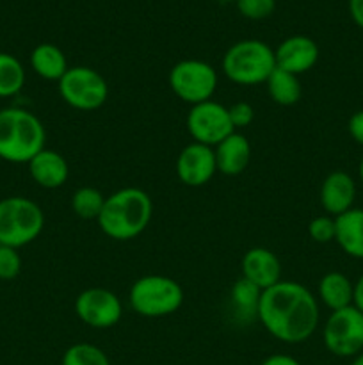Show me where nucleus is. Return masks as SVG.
<instances>
[{
  "instance_id": "obj_22",
  "label": "nucleus",
  "mask_w": 363,
  "mask_h": 365,
  "mask_svg": "<svg viewBox=\"0 0 363 365\" xmlns=\"http://www.w3.org/2000/svg\"><path fill=\"white\" fill-rule=\"evenodd\" d=\"M25 86V68L20 59L0 52V98H13Z\"/></svg>"
},
{
  "instance_id": "obj_12",
  "label": "nucleus",
  "mask_w": 363,
  "mask_h": 365,
  "mask_svg": "<svg viewBox=\"0 0 363 365\" xmlns=\"http://www.w3.org/2000/svg\"><path fill=\"white\" fill-rule=\"evenodd\" d=\"M177 177L187 187H203L217 173L216 153L212 146L191 143L177 157Z\"/></svg>"
},
{
  "instance_id": "obj_17",
  "label": "nucleus",
  "mask_w": 363,
  "mask_h": 365,
  "mask_svg": "<svg viewBox=\"0 0 363 365\" xmlns=\"http://www.w3.org/2000/svg\"><path fill=\"white\" fill-rule=\"evenodd\" d=\"M217 171L226 177H237L251 163V143L241 132H233L214 148Z\"/></svg>"
},
{
  "instance_id": "obj_35",
  "label": "nucleus",
  "mask_w": 363,
  "mask_h": 365,
  "mask_svg": "<svg viewBox=\"0 0 363 365\" xmlns=\"http://www.w3.org/2000/svg\"><path fill=\"white\" fill-rule=\"evenodd\" d=\"M358 173H359V180L363 182V157L362 160H359V166H358Z\"/></svg>"
},
{
  "instance_id": "obj_34",
  "label": "nucleus",
  "mask_w": 363,
  "mask_h": 365,
  "mask_svg": "<svg viewBox=\"0 0 363 365\" xmlns=\"http://www.w3.org/2000/svg\"><path fill=\"white\" fill-rule=\"evenodd\" d=\"M351 365H363V351L358 353V355L354 356V360H352Z\"/></svg>"
},
{
  "instance_id": "obj_36",
  "label": "nucleus",
  "mask_w": 363,
  "mask_h": 365,
  "mask_svg": "<svg viewBox=\"0 0 363 365\" xmlns=\"http://www.w3.org/2000/svg\"><path fill=\"white\" fill-rule=\"evenodd\" d=\"M219 2H237V0H219Z\"/></svg>"
},
{
  "instance_id": "obj_33",
  "label": "nucleus",
  "mask_w": 363,
  "mask_h": 365,
  "mask_svg": "<svg viewBox=\"0 0 363 365\" xmlns=\"http://www.w3.org/2000/svg\"><path fill=\"white\" fill-rule=\"evenodd\" d=\"M352 307L363 314V274L354 282V298H352Z\"/></svg>"
},
{
  "instance_id": "obj_14",
  "label": "nucleus",
  "mask_w": 363,
  "mask_h": 365,
  "mask_svg": "<svg viewBox=\"0 0 363 365\" xmlns=\"http://www.w3.org/2000/svg\"><path fill=\"white\" fill-rule=\"evenodd\" d=\"M320 205L326 210L327 216H340L354 207L356 200V182L345 171H331L320 185Z\"/></svg>"
},
{
  "instance_id": "obj_13",
  "label": "nucleus",
  "mask_w": 363,
  "mask_h": 365,
  "mask_svg": "<svg viewBox=\"0 0 363 365\" xmlns=\"http://www.w3.org/2000/svg\"><path fill=\"white\" fill-rule=\"evenodd\" d=\"M274 57H276V68L299 77L317 64L319 46L308 36H290L278 45V48L274 50Z\"/></svg>"
},
{
  "instance_id": "obj_3",
  "label": "nucleus",
  "mask_w": 363,
  "mask_h": 365,
  "mask_svg": "<svg viewBox=\"0 0 363 365\" xmlns=\"http://www.w3.org/2000/svg\"><path fill=\"white\" fill-rule=\"evenodd\" d=\"M46 143L43 121L23 107L0 109V159L11 164H27Z\"/></svg>"
},
{
  "instance_id": "obj_2",
  "label": "nucleus",
  "mask_w": 363,
  "mask_h": 365,
  "mask_svg": "<svg viewBox=\"0 0 363 365\" xmlns=\"http://www.w3.org/2000/svg\"><path fill=\"white\" fill-rule=\"evenodd\" d=\"M153 216V202L139 187H123L105 198L98 221L107 237L130 241L148 228Z\"/></svg>"
},
{
  "instance_id": "obj_19",
  "label": "nucleus",
  "mask_w": 363,
  "mask_h": 365,
  "mask_svg": "<svg viewBox=\"0 0 363 365\" xmlns=\"http://www.w3.org/2000/svg\"><path fill=\"white\" fill-rule=\"evenodd\" d=\"M317 296H319L317 299L324 307H327L331 312H337V310L347 309V307L352 305L354 284L344 273L330 271V273H326L320 278L319 287H317Z\"/></svg>"
},
{
  "instance_id": "obj_8",
  "label": "nucleus",
  "mask_w": 363,
  "mask_h": 365,
  "mask_svg": "<svg viewBox=\"0 0 363 365\" xmlns=\"http://www.w3.org/2000/svg\"><path fill=\"white\" fill-rule=\"evenodd\" d=\"M171 91L185 103H203L212 100L217 89V71L199 59H184L174 64L167 77Z\"/></svg>"
},
{
  "instance_id": "obj_32",
  "label": "nucleus",
  "mask_w": 363,
  "mask_h": 365,
  "mask_svg": "<svg viewBox=\"0 0 363 365\" xmlns=\"http://www.w3.org/2000/svg\"><path fill=\"white\" fill-rule=\"evenodd\" d=\"M262 365H301L294 356L281 355V353H276V355H270L263 360Z\"/></svg>"
},
{
  "instance_id": "obj_27",
  "label": "nucleus",
  "mask_w": 363,
  "mask_h": 365,
  "mask_svg": "<svg viewBox=\"0 0 363 365\" xmlns=\"http://www.w3.org/2000/svg\"><path fill=\"white\" fill-rule=\"evenodd\" d=\"M308 234L319 245H327V242L335 241V234H337V225H335L333 216H317L308 223Z\"/></svg>"
},
{
  "instance_id": "obj_28",
  "label": "nucleus",
  "mask_w": 363,
  "mask_h": 365,
  "mask_svg": "<svg viewBox=\"0 0 363 365\" xmlns=\"http://www.w3.org/2000/svg\"><path fill=\"white\" fill-rule=\"evenodd\" d=\"M21 271V257L16 248L0 246V280H14Z\"/></svg>"
},
{
  "instance_id": "obj_7",
  "label": "nucleus",
  "mask_w": 363,
  "mask_h": 365,
  "mask_svg": "<svg viewBox=\"0 0 363 365\" xmlns=\"http://www.w3.org/2000/svg\"><path fill=\"white\" fill-rule=\"evenodd\" d=\"M57 88L64 103L85 113L100 109L109 98L107 81L89 66H70Z\"/></svg>"
},
{
  "instance_id": "obj_10",
  "label": "nucleus",
  "mask_w": 363,
  "mask_h": 365,
  "mask_svg": "<svg viewBox=\"0 0 363 365\" xmlns=\"http://www.w3.org/2000/svg\"><path fill=\"white\" fill-rule=\"evenodd\" d=\"M187 130L194 143H201L212 148L237 132L231 125L228 107L214 100L191 106L187 114Z\"/></svg>"
},
{
  "instance_id": "obj_20",
  "label": "nucleus",
  "mask_w": 363,
  "mask_h": 365,
  "mask_svg": "<svg viewBox=\"0 0 363 365\" xmlns=\"http://www.w3.org/2000/svg\"><path fill=\"white\" fill-rule=\"evenodd\" d=\"M28 61H31L32 71L45 81L59 82L70 68L64 52L53 43H39L31 52Z\"/></svg>"
},
{
  "instance_id": "obj_26",
  "label": "nucleus",
  "mask_w": 363,
  "mask_h": 365,
  "mask_svg": "<svg viewBox=\"0 0 363 365\" xmlns=\"http://www.w3.org/2000/svg\"><path fill=\"white\" fill-rule=\"evenodd\" d=\"M237 9L248 20H265L274 13L276 0H237Z\"/></svg>"
},
{
  "instance_id": "obj_6",
  "label": "nucleus",
  "mask_w": 363,
  "mask_h": 365,
  "mask_svg": "<svg viewBox=\"0 0 363 365\" xmlns=\"http://www.w3.org/2000/svg\"><path fill=\"white\" fill-rule=\"evenodd\" d=\"M128 302L135 314L148 319L167 317L184 303V289L177 280L164 274H146L132 284Z\"/></svg>"
},
{
  "instance_id": "obj_1",
  "label": "nucleus",
  "mask_w": 363,
  "mask_h": 365,
  "mask_svg": "<svg viewBox=\"0 0 363 365\" xmlns=\"http://www.w3.org/2000/svg\"><path fill=\"white\" fill-rule=\"evenodd\" d=\"M256 317L274 339L301 344L319 327V299L302 284L281 280L262 292Z\"/></svg>"
},
{
  "instance_id": "obj_9",
  "label": "nucleus",
  "mask_w": 363,
  "mask_h": 365,
  "mask_svg": "<svg viewBox=\"0 0 363 365\" xmlns=\"http://www.w3.org/2000/svg\"><path fill=\"white\" fill-rule=\"evenodd\" d=\"M327 351L340 359L356 356L363 351V314L356 307L331 312L322 330Z\"/></svg>"
},
{
  "instance_id": "obj_24",
  "label": "nucleus",
  "mask_w": 363,
  "mask_h": 365,
  "mask_svg": "<svg viewBox=\"0 0 363 365\" xmlns=\"http://www.w3.org/2000/svg\"><path fill=\"white\" fill-rule=\"evenodd\" d=\"M262 292V289H258L249 280L238 278L230 291L231 305H233V309L237 310V312H241L242 316H256Z\"/></svg>"
},
{
  "instance_id": "obj_16",
  "label": "nucleus",
  "mask_w": 363,
  "mask_h": 365,
  "mask_svg": "<svg viewBox=\"0 0 363 365\" xmlns=\"http://www.w3.org/2000/svg\"><path fill=\"white\" fill-rule=\"evenodd\" d=\"M28 175L36 185L43 189L63 187L70 177L68 160L56 150L43 148L38 155L32 157L27 163Z\"/></svg>"
},
{
  "instance_id": "obj_30",
  "label": "nucleus",
  "mask_w": 363,
  "mask_h": 365,
  "mask_svg": "<svg viewBox=\"0 0 363 365\" xmlns=\"http://www.w3.org/2000/svg\"><path fill=\"white\" fill-rule=\"evenodd\" d=\"M347 130L349 135L352 138V141H354L356 145L363 146V110H358V113H354L349 118Z\"/></svg>"
},
{
  "instance_id": "obj_15",
  "label": "nucleus",
  "mask_w": 363,
  "mask_h": 365,
  "mask_svg": "<svg viewBox=\"0 0 363 365\" xmlns=\"http://www.w3.org/2000/svg\"><path fill=\"white\" fill-rule=\"evenodd\" d=\"M242 278L265 291L281 282V262L274 252L267 248H251L242 257Z\"/></svg>"
},
{
  "instance_id": "obj_5",
  "label": "nucleus",
  "mask_w": 363,
  "mask_h": 365,
  "mask_svg": "<svg viewBox=\"0 0 363 365\" xmlns=\"http://www.w3.org/2000/svg\"><path fill=\"white\" fill-rule=\"evenodd\" d=\"M45 228L43 209L25 196L0 200V246L23 248L41 235Z\"/></svg>"
},
{
  "instance_id": "obj_29",
  "label": "nucleus",
  "mask_w": 363,
  "mask_h": 365,
  "mask_svg": "<svg viewBox=\"0 0 363 365\" xmlns=\"http://www.w3.org/2000/svg\"><path fill=\"white\" fill-rule=\"evenodd\" d=\"M228 113H230V120L235 130L249 127L253 123V120H255V109L248 102L233 103L231 107H228Z\"/></svg>"
},
{
  "instance_id": "obj_18",
  "label": "nucleus",
  "mask_w": 363,
  "mask_h": 365,
  "mask_svg": "<svg viewBox=\"0 0 363 365\" xmlns=\"http://www.w3.org/2000/svg\"><path fill=\"white\" fill-rule=\"evenodd\" d=\"M337 234L335 242L345 255L363 260V209H349L347 212L335 217Z\"/></svg>"
},
{
  "instance_id": "obj_21",
  "label": "nucleus",
  "mask_w": 363,
  "mask_h": 365,
  "mask_svg": "<svg viewBox=\"0 0 363 365\" xmlns=\"http://www.w3.org/2000/svg\"><path fill=\"white\" fill-rule=\"evenodd\" d=\"M265 84L269 96L278 106L290 107L301 100L302 89L298 75L288 73V71L281 70V68H274V71L267 78Z\"/></svg>"
},
{
  "instance_id": "obj_25",
  "label": "nucleus",
  "mask_w": 363,
  "mask_h": 365,
  "mask_svg": "<svg viewBox=\"0 0 363 365\" xmlns=\"http://www.w3.org/2000/svg\"><path fill=\"white\" fill-rule=\"evenodd\" d=\"M60 365H110V360L98 346L78 342L64 351Z\"/></svg>"
},
{
  "instance_id": "obj_11",
  "label": "nucleus",
  "mask_w": 363,
  "mask_h": 365,
  "mask_svg": "<svg viewBox=\"0 0 363 365\" xmlns=\"http://www.w3.org/2000/svg\"><path fill=\"white\" fill-rule=\"evenodd\" d=\"M75 314L89 328L107 330L120 323L123 316V303L120 296L109 289L91 287L77 296Z\"/></svg>"
},
{
  "instance_id": "obj_4",
  "label": "nucleus",
  "mask_w": 363,
  "mask_h": 365,
  "mask_svg": "<svg viewBox=\"0 0 363 365\" xmlns=\"http://www.w3.org/2000/svg\"><path fill=\"white\" fill-rule=\"evenodd\" d=\"M276 68L274 50L260 39H242L231 45L223 57L228 81L238 86L265 84Z\"/></svg>"
},
{
  "instance_id": "obj_23",
  "label": "nucleus",
  "mask_w": 363,
  "mask_h": 365,
  "mask_svg": "<svg viewBox=\"0 0 363 365\" xmlns=\"http://www.w3.org/2000/svg\"><path fill=\"white\" fill-rule=\"evenodd\" d=\"M105 198L107 196H103L100 189L84 185L71 195V209H73L75 216L80 217V220H98L103 205H105Z\"/></svg>"
},
{
  "instance_id": "obj_31",
  "label": "nucleus",
  "mask_w": 363,
  "mask_h": 365,
  "mask_svg": "<svg viewBox=\"0 0 363 365\" xmlns=\"http://www.w3.org/2000/svg\"><path fill=\"white\" fill-rule=\"evenodd\" d=\"M349 13H351L352 21L363 29V0H349Z\"/></svg>"
}]
</instances>
